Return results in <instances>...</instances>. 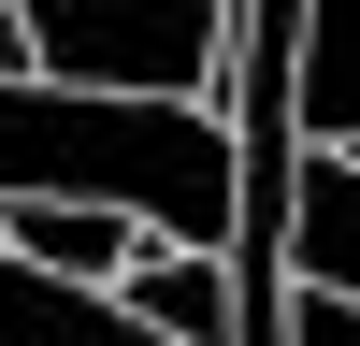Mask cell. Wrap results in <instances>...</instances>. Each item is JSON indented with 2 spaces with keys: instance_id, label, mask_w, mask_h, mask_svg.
<instances>
[{
  "instance_id": "5b68a950",
  "label": "cell",
  "mask_w": 360,
  "mask_h": 346,
  "mask_svg": "<svg viewBox=\"0 0 360 346\" xmlns=\"http://www.w3.org/2000/svg\"><path fill=\"white\" fill-rule=\"evenodd\" d=\"M288 130L360 144V0H288Z\"/></svg>"
},
{
  "instance_id": "3957f363",
  "label": "cell",
  "mask_w": 360,
  "mask_h": 346,
  "mask_svg": "<svg viewBox=\"0 0 360 346\" xmlns=\"http://www.w3.org/2000/svg\"><path fill=\"white\" fill-rule=\"evenodd\" d=\"M274 260L317 288H360V144H288V217Z\"/></svg>"
},
{
  "instance_id": "52a82bcc",
  "label": "cell",
  "mask_w": 360,
  "mask_h": 346,
  "mask_svg": "<svg viewBox=\"0 0 360 346\" xmlns=\"http://www.w3.org/2000/svg\"><path fill=\"white\" fill-rule=\"evenodd\" d=\"M115 303L159 317L173 346H231V260H217V245H159V231H144V245L115 260Z\"/></svg>"
},
{
  "instance_id": "8992f818",
  "label": "cell",
  "mask_w": 360,
  "mask_h": 346,
  "mask_svg": "<svg viewBox=\"0 0 360 346\" xmlns=\"http://www.w3.org/2000/svg\"><path fill=\"white\" fill-rule=\"evenodd\" d=\"M0 245H15V260H44V274L115 288V260L144 245V217H115V202H58V188H0Z\"/></svg>"
},
{
  "instance_id": "277c9868",
  "label": "cell",
  "mask_w": 360,
  "mask_h": 346,
  "mask_svg": "<svg viewBox=\"0 0 360 346\" xmlns=\"http://www.w3.org/2000/svg\"><path fill=\"white\" fill-rule=\"evenodd\" d=\"M0 346H173V332H159V317H130L115 288L44 274V260H15V245H0Z\"/></svg>"
},
{
  "instance_id": "7a4b0ae2",
  "label": "cell",
  "mask_w": 360,
  "mask_h": 346,
  "mask_svg": "<svg viewBox=\"0 0 360 346\" xmlns=\"http://www.w3.org/2000/svg\"><path fill=\"white\" fill-rule=\"evenodd\" d=\"M0 72L217 101L231 86V0H0Z\"/></svg>"
},
{
  "instance_id": "6da1fadb",
  "label": "cell",
  "mask_w": 360,
  "mask_h": 346,
  "mask_svg": "<svg viewBox=\"0 0 360 346\" xmlns=\"http://www.w3.org/2000/svg\"><path fill=\"white\" fill-rule=\"evenodd\" d=\"M0 188L115 202V217H144L159 245H231V217H245V159H231L217 101L58 86V72H0Z\"/></svg>"
}]
</instances>
